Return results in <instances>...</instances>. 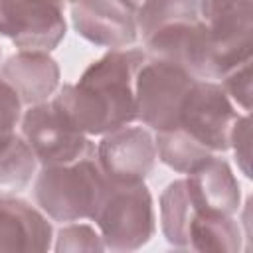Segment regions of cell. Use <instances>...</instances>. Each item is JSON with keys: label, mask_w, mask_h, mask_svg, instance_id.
<instances>
[{"label": "cell", "mask_w": 253, "mask_h": 253, "mask_svg": "<svg viewBox=\"0 0 253 253\" xmlns=\"http://www.w3.org/2000/svg\"><path fill=\"white\" fill-rule=\"evenodd\" d=\"M148 55L138 47L109 49L73 85L51 97L53 109L87 136H103L136 121L134 83Z\"/></svg>", "instance_id": "obj_1"}, {"label": "cell", "mask_w": 253, "mask_h": 253, "mask_svg": "<svg viewBox=\"0 0 253 253\" xmlns=\"http://www.w3.org/2000/svg\"><path fill=\"white\" fill-rule=\"evenodd\" d=\"M109 182L95 152L71 164L40 166L34 182V198L38 208L53 221L71 223L91 219Z\"/></svg>", "instance_id": "obj_2"}, {"label": "cell", "mask_w": 253, "mask_h": 253, "mask_svg": "<svg viewBox=\"0 0 253 253\" xmlns=\"http://www.w3.org/2000/svg\"><path fill=\"white\" fill-rule=\"evenodd\" d=\"M91 221H95L109 251H136L144 247L156 231L154 204L146 184L109 182Z\"/></svg>", "instance_id": "obj_3"}, {"label": "cell", "mask_w": 253, "mask_h": 253, "mask_svg": "<svg viewBox=\"0 0 253 253\" xmlns=\"http://www.w3.org/2000/svg\"><path fill=\"white\" fill-rule=\"evenodd\" d=\"M194 81L184 67L148 57L134 83L136 121L154 132L178 128L180 109Z\"/></svg>", "instance_id": "obj_4"}, {"label": "cell", "mask_w": 253, "mask_h": 253, "mask_svg": "<svg viewBox=\"0 0 253 253\" xmlns=\"http://www.w3.org/2000/svg\"><path fill=\"white\" fill-rule=\"evenodd\" d=\"M239 115L243 113L235 109L219 81L196 79L182 103L178 128L213 154H221L229 150L231 130Z\"/></svg>", "instance_id": "obj_5"}, {"label": "cell", "mask_w": 253, "mask_h": 253, "mask_svg": "<svg viewBox=\"0 0 253 253\" xmlns=\"http://www.w3.org/2000/svg\"><path fill=\"white\" fill-rule=\"evenodd\" d=\"M20 128L40 166L71 164L95 154V142L63 119L51 101L28 107L22 115Z\"/></svg>", "instance_id": "obj_6"}, {"label": "cell", "mask_w": 253, "mask_h": 253, "mask_svg": "<svg viewBox=\"0 0 253 253\" xmlns=\"http://www.w3.org/2000/svg\"><path fill=\"white\" fill-rule=\"evenodd\" d=\"M63 8L45 0H0V36L18 49L51 51L65 38Z\"/></svg>", "instance_id": "obj_7"}, {"label": "cell", "mask_w": 253, "mask_h": 253, "mask_svg": "<svg viewBox=\"0 0 253 253\" xmlns=\"http://www.w3.org/2000/svg\"><path fill=\"white\" fill-rule=\"evenodd\" d=\"M138 4L140 0H69L73 30L101 47H128L138 38Z\"/></svg>", "instance_id": "obj_8"}, {"label": "cell", "mask_w": 253, "mask_h": 253, "mask_svg": "<svg viewBox=\"0 0 253 253\" xmlns=\"http://www.w3.org/2000/svg\"><path fill=\"white\" fill-rule=\"evenodd\" d=\"M99 166L105 176L117 184L144 182L156 164L154 134L148 126H121L103 134L95 144Z\"/></svg>", "instance_id": "obj_9"}, {"label": "cell", "mask_w": 253, "mask_h": 253, "mask_svg": "<svg viewBox=\"0 0 253 253\" xmlns=\"http://www.w3.org/2000/svg\"><path fill=\"white\" fill-rule=\"evenodd\" d=\"M59 65L49 51L20 49L0 65V79L18 93L24 107L49 101L59 87Z\"/></svg>", "instance_id": "obj_10"}, {"label": "cell", "mask_w": 253, "mask_h": 253, "mask_svg": "<svg viewBox=\"0 0 253 253\" xmlns=\"http://www.w3.org/2000/svg\"><path fill=\"white\" fill-rule=\"evenodd\" d=\"M53 227L47 215L18 196H0V251H47Z\"/></svg>", "instance_id": "obj_11"}, {"label": "cell", "mask_w": 253, "mask_h": 253, "mask_svg": "<svg viewBox=\"0 0 253 253\" xmlns=\"http://www.w3.org/2000/svg\"><path fill=\"white\" fill-rule=\"evenodd\" d=\"M190 198L198 210L235 215L241 208V188L227 160L217 154L186 176Z\"/></svg>", "instance_id": "obj_12"}, {"label": "cell", "mask_w": 253, "mask_h": 253, "mask_svg": "<svg viewBox=\"0 0 253 253\" xmlns=\"http://www.w3.org/2000/svg\"><path fill=\"white\" fill-rule=\"evenodd\" d=\"M243 231L235 215L198 210L190 225V249L202 253H235L241 249Z\"/></svg>", "instance_id": "obj_13"}, {"label": "cell", "mask_w": 253, "mask_h": 253, "mask_svg": "<svg viewBox=\"0 0 253 253\" xmlns=\"http://www.w3.org/2000/svg\"><path fill=\"white\" fill-rule=\"evenodd\" d=\"M196 206L190 198L186 178L170 182L160 194V227L166 241L178 249H190V225Z\"/></svg>", "instance_id": "obj_14"}, {"label": "cell", "mask_w": 253, "mask_h": 253, "mask_svg": "<svg viewBox=\"0 0 253 253\" xmlns=\"http://www.w3.org/2000/svg\"><path fill=\"white\" fill-rule=\"evenodd\" d=\"M40 162L22 134H10L0 140V196H18L24 192Z\"/></svg>", "instance_id": "obj_15"}, {"label": "cell", "mask_w": 253, "mask_h": 253, "mask_svg": "<svg viewBox=\"0 0 253 253\" xmlns=\"http://www.w3.org/2000/svg\"><path fill=\"white\" fill-rule=\"evenodd\" d=\"M154 144H156V156L160 158V162H164L168 168L186 176L196 172L215 156L211 150H208L204 144L194 140L182 128L156 132Z\"/></svg>", "instance_id": "obj_16"}, {"label": "cell", "mask_w": 253, "mask_h": 253, "mask_svg": "<svg viewBox=\"0 0 253 253\" xmlns=\"http://www.w3.org/2000/svg\"><path fill=\"white\" fill-rule=\"evenodd\" d=\"M194 20H200L194 0H142L136 12V28L142 40L162 28Z\"/></svg>", "instance_id": "obj_17"}, {"label": "cell", "mask_w": 253, "mask_h": 253, "mask_svg": "<svg viewBox=\"0 0 253 253\" xmlns=\"http://www.w3.org/2000/svg\"><path fill=\"white\" fill-rule=\"evenodd\" d=\"M53 249L59 253L63 251H103L105 243H103L99 229H95L93 225L71 221L59 229Z\"/></svg>", "instance_id": "obj_18"}, {"label": "cell", "mask_w": 253, "mask_h": 253, "mask_svg": "<svg viewBox=\"0 0 253 253\" xmlns=\"http://www.w3.org/2000/svg\"><path fill=\"white\" fill-rule=\"evenodd\" d=\"M219 85L237 111L245 115L251 113V61H245L243 65L223 75Z\"/></svg>", "instance_id": "obj_19"}, {"label": "cell", "mask_w": 253, "mask_h": 253, "mask_svg": "<svg viewBox=\"0 0 253 253\" xmlns=\"http://www.w3.org/2000/svg\"><path fill=\"white\" fill-rule=\"evenodd\" d=\"M22 109L24 105L18 93L4 79H0V140L16 132V126L20 125L24 115Z\"/></svg>", "instance_id": "obj_20"}, {"label": "cell", "mask_w": 253, "mask_h": 253, "mask_svg": "<svg viewBox=\"0 0 253 253\" xmlns=\"http://www.w3.org/2000/svg\"><path fill=\"white\" fill-rule=\"evenodd\" d=\"M229 148L235 154L237 166L239 170L245 174V178H251V117L249 113L239 115V119L233 125L231 130V140H229Z\"/></svg>", "instance_id": "obj_21"}, {"label": "cell", "mask_w": 253, "mask_h": 253, "mask_svg": "<svg viewBox=\"0 0 253 253\" xmlns=\"http://www.w3.org/2000/svg\"><path fill=\"white\" fill-rule=\"evenodd\" d=\"M45 2H51V4H55V6H59V8H63L69 0H45Z\"/></svg>", "instance_id": "obj_22"}, {"label": "cell", "mask_w": 253, "mask_h": 253, "mask_svg": "<svg viewBox=\"0 0 253 253\" xmlns=\"http://www.w3.org/2000/svg\"><path fill=\"white\" fill-rule=\"evenodd\" d=\"M0 57H2V51H0Z\"/></svg>", "instance_id": "obj_23"}]
</instances>
